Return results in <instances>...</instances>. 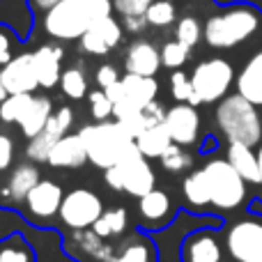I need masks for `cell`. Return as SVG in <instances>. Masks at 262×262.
I'll use <instances>...</instances> for the list:
<instances>
[{"label":"cell","mask_w":262,"mask_h":262,"mask_svg":"<svg viewBox=\"0 0 262 262\" xmlns=\"http://www.w3.org/2000/svg\"><path fill=\"white\" fill-rule=\"evenodd\" d=\"M85 161H90V159H88L85 143L81 140L78 134H69V136H62V138L53 145L46 163H51V166H55V168H78Z\"/></svg>","instance_id":"cell-23"},{"label":"cell","mask_w":262,"mask_h":262,"mask_svg":"<svg viewBox=\"0 0 262 262\" xmlns=\"http://www.w3.org/2000/svg\"><path fill=\"white\" fill-rule=\"evenodd\" d=\"M62 58L64 51L58 44H44L32 53V62H35V72L39 78V88H55L62 78Z\"/></svg>","instance_id":"cell-19"},{"label":"cell","mask_w":262,"mask_h":262,"mask_svg":"<svg viewBox=\"0 0 262 262\" xmlns=\"http://www.w3.org/2000/svg\"><path fill=\"white\" fill-rule=\"evenodd\" d=\"M14 159V143L9 136L0 134V170H7Z\"/></svg>","instance_id":"cell-40"},{"label":"cell","mask_w":262,"mask_h":262,"mask_svg":"<svg viewBox=\"0 0 262 262\" xmlns=\"http://www.w3.org/2000/svg\"><path fill=\"white\" fill-rule=\"evenodd\" d=\"M72 124H74V111L69 108V106L58 108L53 115H51V120L44 127V131L37 134L35 138L28 140L26 157L35 163L49 161V154H51V149H53V145L58 143L62 136H67V131H69Z\"/></svg>","instance_id":"cell-10"},{"label":"cell","mask_w":262,"mask_h":262,"mask_svg":"<svg viewBox=\"0 0 262 262\" xmlns=\"http://www.w3.org/2000/svg\"><path fill=\"white\" fill-rule=\"evenodd\" d=\"M122 41V26L113 16H106L97 21L85 35L78 39L83 53L90 55H106Z\"/></svg>","instance_id":"cell-17"},{"label":"cell","mask_w":262,"mask_h":262,"mask_svg":"<svg viewBox=\"0 0 262 262\" xmlns=\"http://www.w3.org/2000/svg\"><path fill=\"white\" fill-rule=\"evenodd\" d=\"M255 152H258V163H260V184H258V191H255V198L262 203V143L255 147Z\"/></svg>","instance_id":"cell-44"},{"label":"cell","mask_w":262,"mask_h":262,"mask_svg":"<svg viewBox=\"0 0 262 262\" xmlns=\"http://www.w3.org/2000/svg\"><path fill=\"white\" fill-rule=\"evenodd\" d=\"M237 92L262 111V46L244 62L235 78Z\"/></svg>","instance_id":"cell-20"},{"label":"cell","mask_w":262,"mask_h":262,"mask_svg":"<svg viewBox=\"0 0 262 262\" xmlns=\"http://www.w3.org/2000/svg\"><path fill=\"white\" fill-rule=\"evenodd\" d=\"M182 262H223L226 246H223V232L214 228H200L184 237L180 249Z\"/></svg>","instance_id":"cell-11"},{"label":"cell","mask_w":262,"mask_h":262,"mask_svg":"<svg viewBox=\"0 0 262 262\" xmlns=\"http://www.w3.org/2000/svg\"><path fill=\"white\" fill-rule=\"evenodd\" d=\"M226 159L230 161V166L244 177L246 184L258 191L260 163H258V152H255V147H249V145H244V143H228Z\"/></svg>","instance_id":"cell-24"},{"label":"cell","mask_w":262,"mask_h":262,"mask_svg":"<svg viewBox=\"0 0 262 262\" xmlns=\"http://www.w3.org/2000/svg\"><path fill=\"white\" fill-rule=\"evenodd\" d=\"M203 172L207 177L209 193H212V207L216 212L232 214L242 209L251 198V186L246 180L230 166L226 157L209 159L203 166Z\"/></svg>","instance_id":"cell-5"},{"label":"cell","mask_w":262,"mask_h":262,"mask_svg":"<svg viewBox=\"0 0 262 262\" xmlns=\"http://www.w3.org/2000/svg\"><path fill=\"white\" fill-rule=\"evenodd\" d=\"M111 0H62L44 14V30L62 41L81 39L97 21L111 16Z\"/></svg>","instance_id":"cell-2"},{"label":"cell","mask_w":262,"mask_h":262,"mask_svg":"<svg viewBox=\"0 0 262 262\" xmlns=\"http://www.w3.org/2000/svg\"><path fill=\"white\" fill-rule=\"evenodd\" d=\"M175 39L186 44L189 49H193V46L203 39V28H200L198 18H193V16L180 18V23L175 26Z\"/></svg>","instance_id":"cell-36"},{"label":"cell","mask_w":262,"mask_h":262,"mask_svg":"<svg viewBox=\"0 0 262 262\" xmlns=\"http://www.w3.org/2000/svg\"><path fill=\"white\" fill-rule=\"evenodd\" d=\"M258 35H262V9L249 3L226 7L209 16L203 28V37L212 49H235Z\"/></svg>","instance_id":"cell-1"},{"label":"cell","mask_w":262,"mask_h":262,"mask_svg":"<svg viewBox=\"0 0 262 262\" xmlns=\"http://www.w3.org/2000/svg\"><path fill=\"white\" fill-rule=\"evenodd\" d=\"M78 136L88 147V159L95 163L97 168L106 170V168L120 163L124 157L138 149L136 138L129 134L118 120H104L97 124H85L78 129Z\"/></svg>","instance_id":"cell-3"},{"label":"cell","mask_w":262,"mask_h":262,"mask_svg":"<svg viewBox=\"0 0 262 262\" xmlns=\"http://www.w3.org/2000/svg\"><path fill=\"white\" fill-rule=\"evenodd\" d=\"M104 182L113 191H122L134 198H143L152 189H157V175H154L149 159L140 154V149L131 152L124 157L120 163L106 168L104 170Z\"/></svg>","instance_id":"cell-7"},{"label":"cell","mask_w":262,"mask_h":262,"mask_svg":"<svg viewBox=\"0 0 262 262\" xmlns=\"http://www.w3.org/2000/svg\"><path fill=\"white\" fill-rule=\"evenodd\" d=\"M88 104H90V115L97 120V122H104V120H108L111 115H113V99H111L108 95H106V90H92L88 92Z\"/></svg>","instance_id":"cell-35"},{"label":"cell","mask_w":262,"mask_h":262,"mask_svg":"<svg viewBox=\"0 0 262 262\" xmlns=\"http://www.w3.org/2000/svg\"><path fill=\"white\" fill-rule=\"evenodd\" d=\"M154 0H113V9L122 16H145Z\"/></svg>","instance_id":"cell-38"},{"label":"cell","mask_w":262,"mask_h":262,"mask_svg":"<svg viewBox=\"0 0 262 262\" xmlns=\"http://www.w3.org/2000/svg\"><path fill=\"white\" fill-rule=\"evenodd\" d=\"M161 166L166 168L168 172H175V175H180V172L191 170V166H193V157H191V154L186 152L182 145H175V143H172L170 147L163 152Z\"/></svg>","instance_id":"cell-32"},{"label":"cell","mask_w":262,"mask_h":262,"mask_svg":"<svg viewBox=\"0 0 262 262\" xmlns=\"http://www.w3.org/2000/svg\"><path fill=\"white\" fill-rule=\"evenodd\" d=\"M9 60H12V41L5 32H0V64L5 67Z\"/></svg>","instance_id":"cell-42"},{"label":"cell","mask_w":262,"mask_h":262,"mask_svg":"<svg viewBox=\"0 0 262 262\" xmlns=\"http://www.w3.org/2000/svg\"><path fill=\"white\" fill-rule=\"evenodd\" d=\"M39 170H37V166H32V163H21V166H16L12 172H9L7 182H5L3 186V195L7 198V203L12 205H23V200L28 198V193H30L32 189H35L37 184H39Z\"/></svg>","instance_id":"cell-22"},{"label":"cell","mask_w":262,"mask_h":262,"mask_svg":"<svg viewBox=\"0 0 262 262\" xmlns=\"http://www.w3.org/2000/svg\"><path fill=\"white\" fill-rule=\"evenodd\" d=\"M170 95L177 104H191L198 106L195 101V92H193V83H191V76H186L182 69H175L170 74Z\"/></svg>","instance_id":"cell-31"},{"label":"cell","mask_w":262,"mask_h":262,"mask_svg":"<svg viewBox=\"0 0 262 262\" xmlns=\"http://www.w3.org/2000/svg\"><path fill=\"white\" fill-rule=\"evenodd\" d=\"M195 101L200 104H216L226 99L228 90L235 83V69L226 58H209L195 64L191 74Z\"/></svg>","instance_id":"cell-8"},{"label":"cell","mask_w":262,"mask_h":262,"mask_svg":"<svg viewBox=\"0 0 262 262\" xmlns=\"http://www.w3.org/2000/svg\"><path fill=\"white\" fill-rule=\"evenodd\" d=\"M97 85L101 88V90H108V88H113L115 83H120V72L115 64H101L99 69H97Z\"/></svg>","instance_id":"cell-39"},{"label":"cell","mask_w":262,"mask_h":262,"mask_svg":"<svg viewBox=\"0 0 262 262\" xmlns=\"http://www.w3.org/2000/svg\"><path fill=\"white\" fill-rule=\"evenodd\" d=\"M161 67V51L147 39H138L129 46L124 69L127 74H140V76H154Z\"/></svg>","instance_id":"cell-21"},{"label":"cell","mask_w":262,"mask_h":262,"mask_svg":"<svg viewBox=\"0 0 262 262\" xmlns=\"http://www.w3.org/2000/svg\"><path fill=\"white\" fill-rule=\"evenodd\" d=\"M136 145H138L143 157L161 159L163 152L172 145V138H170V134H168L166 124H154V127L145 129L140 136H136Z\"/></svg>","instance_id":"cell-27"},{"label":"cell","mask_w":262,"mask_h":262,"mask_svg":"<svg viewBox=\"0 0 262 262\" xmlns=\"http://www.w3.org/2000/svg\"><path fill=\"white\" fill-rule=\"evenodd\" d=\"M32 7L39 9V12H49L51 7H55L58 3H62V0H30Z\"/></svg>","instance_id":"cell-43"},{"label":"cell","mask_w":262,"mask_h":262,"mask_svg":"<svg viewBox=\"0 0 262 262\" xmlns=\"http://www.w3.org/2000/svg\"><path fill=\"white\" fill-rule=\"evenodd\" d=\"M191 55V49L182 41H166L161 46V64L168 69H182Z\"/></svg>","instance_id":"cell-34"},{"label":"cell","mask_w":262,"mask_h":262,"mask_svg":"<svg viewBox=\"0 0 262 262\" xmlns=\"http://www.w3.org/2000/svg\"><path fill=\"white\" fill-rule=\"evenodd\" d=\"M216 127L228 143H244L258 147L262 143V111L235 92L216 106Z\"/></svg>","instance_id":"cell-4"},{"label":"cell","mask_w":262,"mask_h":262,"mask_svg":"<svg viewBox=\"0 0 262 262\" xmlns=\"http://www.w3.org/2000/svg\"><path fill=\"white\" fill-rule=\"evenodd\" d=\"M60 88H62V95L69 99H83L88 95V78L78 67H69L62 72Z\"/></svg>","instance_id":"cell-30"},{"label":"cell","mask_w":262,"mask_h":262,"mask_svg":"<svg viewBox=\"0 0 262 262\" xmlns=\"http://www.w3.org/2000/svg\"><path fill=\"white\" fill-rule=\"evenodd\" d=\"M62 186L53 180H39V184L28 193V198L23 200V209L26 216L35 223L51 221L53 216L60 214V205H62Z\"/></svg>","instance_id":"cell-13"},{"label":"cell","mask_w":262,"mask_h":262,"mask_svg":"<svg viewBox=\"0 0 262 262\" xmlns=\"http://www.w3.org/2000/svg\"><path fill=\"white\" fill-rule=\"evenodd\" d=\"M175 214V200L163 189H152L147 195L138 198V223L143 230H163L172 223Z\"/></svg>","instance_id":"cell-12"},{"label":"cell","mask_w":262,"mask_h":262,"mask_svg":"<svg viewBox=\"0 0 262 262\" xmlns=\"http://www.w3.org/2000/svg\"><path fill=\"white\" fill-rule=\"evenodd\" d=\"M7 97H9V92H7V88H5V83H3V76H0V104H3Z\"/></svg>","instance_id":"cell-45"},{"label":"cell","mask_w":262,"mask_h":262,"mask_svg":"<svg viewBox=\"0 0 262 262\" xmlns=\"http://www.w3.org/2000/svg\"><path fill=\"white\" fill-rule=\"evenodd\" d=\"M32 101V95H9L7 99L0 104V120L7 124H14V122H21L23 113L28 111Z\"/></svg>","instance_id":"cell-33"},{"label":"cell","mask_w":262,"mask_h":262,"mask_svg":"<svg viewBox=\"0 0 262 262\" xmlns=\"http://www.w3.org/2000/svg\"><path fill=\"white\" fill-rule=\"evenodd\" d=\"M51 115H53V104H51L49 97H32L30 106H28V111L23 113L21 122H18L23 136L30 140V138H35L37 134H41L44 127L49 124Z\"/></svg>","instance_id":"cell-26"},{"label":"cell","mask_w":262,"mask_h":262,"mask_svg":"<svg viewBox=\"0 0 262 262\" xmlns=\"http://www.w3.org/2000/svg\"><path fill=\"white\" fill-rule=\"evenodd\" d=\"M159 83L154 81V76H140V74H124L120 78V83H115L113 88L106 90V95L113 99V104L124 101L136 108H145L147 104L157 101Z\"/></svg>","instance_id":"cell-14"},{"label":"cell","mask_w":262,"mask_h":262,"mask_svg":"<svg viewBox=\"0 0 262 262\" xmlns=\"http://www.w3.org/2000/svg\"><path fill=\"white\" fill-rule=\"evenodd\" d=\"M0 262H37V255L21 232H12L0 239Z\"/></svg>","instance_id":"cell-29"},{"label":"cell","mask_w":262,"mask_h":262,"mask_svg":"<svg viewBox=\"0 0 262 262\" xmlns=\"http://www.w3.org/2000/svg\"><path fill=\"white\" fill-rule=\"evenodd\" d=\"M170 3H172V0H170Z\"/></svg>","instance_id":"cell-46"},{"label":"cell","mask_w":262,"mask_h":262,"mask_svg":"<svg viewBox=\"0 0 262 262\" xmlns=\"http://www.w3.org/2000/svg\"><path fill=\"white\" fill-rule=\"evenodd\" d=\"M182 195H184V205L191 212H207L212 207V193H209V184L205 177L203 168L193 170L184 177L182 182Z\"/></svg>","instance_id":"cell-25"},{"label":"cell","mask_w":262,"mask_h":262,"mask_svg":"<svg viewBox=\"0 0 262 262\" xmlns=\"http://www.w3.org/2000/svg\"><path fill=\"white\" fill-rule=\"evenodd\" d=\"M0 76H3V83L9 95H32L39 88L32 53H21L16 58H12L0 69Z\"/></svg>","instance_id":"cell-16"},{"label":"cell","mask_w":262,"mask_h":262,"mask_svg":"<svg viewBox=\"0 0 262 262\" xmlns=\"http://www.w3.org/2000/svg\"><path fill=\"white\" fill-rule=\"evenodd\" d=\"M147 23L157 28H166L175 21V7H172L170 0H154L147 9Z\"/></svg>","instance_id":"cell-37"},{"label":"cell","mask_w":262,"mask_h":262,"mask_svg":"<svg viewBox=\"0 0 262 262\" xmlns=\"http://www.w3.org/2000/svg\"><path fill=\"white\" fill-rule=\"evenodd\" d=\"M166 124L168 134H170L172 143L189 147L195 145L200 138V115L195 111V106L191 104H175L172 108L166 111Z\"/></svg>","instance_id":"cell-15"},{"label":"cell","mask_w":262,"mask_h":262,"mask_svg":"<svg viewBox=\"0 0 262 262\" xmlns=\"http://www.w3.org/2000/svg\"><path fill=\"white\" fill-rule=\"evenodd\" d=\"M127 228H129L127 209L111 207V209H104V214L97 219V223L92 226V230H95L101 239H118V237L127 235Z\"/></svg>","instance_id":"cell-28"},{"label":"cell","mask_w":262,"mask_h":262,"mask_svg":"<svg viewBox=\"0 0 262 262\" xmlns=\"http://www.w3.org/2000/svg\"><path fill=\"white\" fill-rule=\"evenodd\" d=\"M223 246L230 262H262V214L246 212L228 223Z\"/></svg>","instance_id":"cell-6"},{"label":"cell","mask_w":262,"mask_h":262,"mask_svg":"<svg viewBox=\"0 0 262 262\" xmlns=\"http://www.w3.org/2000/svg\"><path fill=\"white\" fill-rule=\"evenodd\" d=\"M104 214V200L90 189H74L64 193L60 205V221L69 230H90Z\"/></svg>","instance_id":"cell-9"},{"label":"cell","mask_w":262,"mask_h":262,"mask_svg":"<svg viewBox=\"0 0 262 262\" xmlns=\"http://www.w3.org/2000/svg\"><path fill=\"white\" fill-rule=\"evenodd\" d=\"M124 18V30L129 32H143L149 26L147 16H122Z\"/></svg>","instance_id":"cell-41"},{"label":"cell","mask_w":262,"mask_h":262,"mask_svg":"<svg viewBox=\"0 0 262 262\" xmlns=\"http://www.w3.org/2000/svg\"><path fill=\"white\" fill-rule=\"evenodd\" d=\"M108 262H157V246L143 232H127L113 244Z\"/></svg>","instance_id":"cell-18"}]
</instances>
